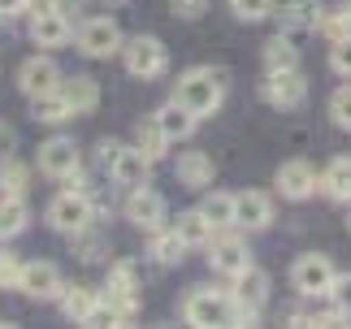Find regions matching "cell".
<instances>
[{
	"mask_svg": "<svg viewBox=\"0 0 351 329\" xmlns=\"http://www.w3.org/2000/svg\"><path fill=\"white\" fill-rule=\"evenodd\" d=\"M330 299H334V308L343 312H351V278H334V286H330Z\"/></svg>",
	"mask_w": 351,
	"mask_h": 329,
	"instance_id": "obj_39",
	"label": "cell"
},
{
	"mask_svg": "<svg viewBox=\"0 0 351 329\" xmlns=\"http://www.w3.org/2000/svg\"><path fill=\"white\" fill-rule=\"evenodd\" d=\"M134 139H139V147L147 156H165V147H169V139H165V130H160V121L156 117H147V121H139V130H134Z\"/></svg>",
	"mask_w": 351,
	"mask_h": 329,
	"instance_id": "obj_28",
	"label": "cell"
},
{
	"mask_svg": "<svg viewBox=\"0 0 351 329\" xmlns=\"http://www.w3.org/2000/svg\"><path fill=\"white\" fill-rule=\"evenodd\" d=\"M121 52H126V70H130L134 78H156V74H165V65H169L165 44H160V39H152V35H134Z\"/></svg>",
	"mask_w": 351,
	"mask_h": 329,
	"instance_id": "obj_5",
	"label": "cell"
},
{
	"mask_svg": "<svg viewBox=\"0 0 351 329\" xmlns=\"http://www.w3.org/2000/svg\"><path fill=\"white\" fill-rule=\"evenodd\" d=\"M22 295L31 299H57L65 286H61V273L57 265H48V260H31V265H22V282H18Z\"/></svg>",
	"mask_w": 351,
	"mask_h": 329,
	"instance_id": "obj_8",
	"label": "cell"
},
{
	"mask_svg": "<svg viewBox=\"0 0 351 329\" xmlns=\"http://www.w3.org/2000/svg\"><path fill=\"white\" fill-rule=\"evenodd\" d=\"M173 173H178L182 186H208L213 182V156L208 152H182Z\"/></svg>",
	"mask_w": 351,
	"mask_h": 329,
	"instance_id": "obj_21",
	"label": "cell"
},
{
	"mask_svg": "<svg viewBox=\"0 0 351 329\" xmlns=\"http://www.w3.org/2000/svg\"><path fill=\"white\" fill-rule=\"evenodd\" d=\"M31 0H0V18H13V13H22Z\"/></svg>",
	"mask_w": 351,
	"mask_h": 329,
	"instance_id": "obj_41",
	"label": "cell"
},
{
	"mask_svg": "<svg viewBox=\"0 0 351 329\" xmlns=\"http://www.w3.org/2000/svg\"><path fill=\"white\" fill-rule=\"evenodd\" d=\"M265 70H269V74L300 70V48H295L287 35H274V39L265 44Z\"/></svg>",
	"mask_w": 351,
	"mask_h": 329,
	"instance_id": "obj_23",
	"label": "cell"
},
{
	"mask_svg": "<svg viewBox=\"0 0 351 329\" xmlns=\"http://www.w3.org/2000/svg\"><path fill=\"white\" fill-rule=\"evenodd\" d=\"M156 121H160V130H165L169 143H173V139H186V134L195 130V113H191V108H182L178 100H169L165 108H160Z\"/></svg>",
	"mask_w": 351,
	"mask_h": 329,
	"instance_id": "obj_22",
	"label": "cell"
},
{
	"mask_svg": "<svg viewBox=\"0 0 351 329\" xmlns=\"http://www.w3.org/2000/svg\"><path fill=\"white\" fill-rule=\"evenodd\" d=\"M26 191V164L5 156L0 160V195H22Z\"/></svg>",
	"mask_w": 351,
	"mask_h": 329,
	"instance_id": "obj_30",
	"label": "cell"
},
{
	"mask_svg": "<svg viewBox=\"0 0 351 329\" xmlns=\"http://www.w3.org/2000/svg\"><path fill=\"white\" fill-rule=\"evenodd\" d=\"M199 212H204L217 230H221V226H234V195H221V191H213V195L199 204Z\"/></svg>",
	"mask_w": 351,
	"mask_h": 329,
	"instance_id": "obj_29",
	"label": "cell"
},
{
	"mask_svg": "<svg viewBox=\"0 0 351 329\" xmlns=\"http://www.w3.org/2000/svg\"><path fill=\"white\" fill-rule=\"evenodd\" d=\"M182 252H186V243L178 230H169V234H156L152 243V256L160 260V265H182Z\"/></svg>",
	"mask_w": 351,
	"mask_h": 329,
	"instance_id": "obj_31",
	"label": "cell"
},
{
	"mask_svg": "<svg viewBox=\"0 0 351 329\" xmlns=\"http://www.w3.org/2000/svg\"><path fill=\"white\" fill-rule=\"evenodd\" d=\"M48 221L57 226V230H65V234H78V230H87V226H91V199L83 195V186L61 191V195L48 204Z\"/></svg>",
	"mask_w": 351,
	"mask_h": 329,
	"instance_id": "obj_4",
	"label": "cell"
},
{
	"mask_svg": "<svg viewBox=\"0 0 351 329\" xmlns=\"http://www.w3.org/2000/svg\"><path fill=\"white\" fill-rule=\"evenodd\" d=\"M169 9L178 13V18H199V13L208 9V0H169Z\"/></svg>",
	"mask_w": 351,
	"mask_h": 329,
	"instance_id": "obj_40",
	"label": "cell"
},
{
	"mask_svg": "<svg viewBox=\"0 0 351 329\" xmlns=\"http://www.w3.org/2000/svg\"><path fill=\"white\" fill-rule=\"evenodd\" d=\"M347 230H351V212H347Z\"/></svg>",
	"mask_w": 351,
	"mask_h": 329,
	"instance_id": "obj_44",
	"label": "cell"
},
{
	"mask_svg": "<svg viewBox=\"0 0 351 329\" xmlns=\"http://www.w3.org/2000/svg\"><path fill=\"white\" fill-rule=\"evenodd\" d=\"M221 95H226V74L221 70H208V65H199V70H186L178 78V87H173V100L182 108H191L195 117H208L221 108Z\"/></svg>",
	"mask_w": 351,
	"mask_h": 329,
	"instance_id": "obj_1",
	"label": "cell"
},
{
	"mask_svg": "<svg viewBox=\"0 0 351 329\" xmlns=\"http://www.w3.org/2000/svg\"><path fill=\"white\" fill-rule=\"evenodd\" d=\"M113 182L117 186H147V178H152V156L143 152V147H117V156L109 164Z\"/></svg>",
	"mask_w": 351,
	"mask_h": 329,
	"instance_id": "obj_6",
	"label": "cell"
},
{
	"mask_svg": "<svg viewBox=\"0 0 351 329\" xmlns=\"http://www.w3.org/2000/svg\"><path fill=\"white\" fill-rule=\"evenodd\" d=\"M173 230L182 234L186 247H199V243H208V239H213V230H217V226H213L199 208H191V212H182V217H178V226H173Z\"/></svg>",
	"mask_w": 351,
	"mask_h": 329,
	"instance_id": "obj_26",
	"label": "cell"
},
{
	"mask_svg": "<svg viewBox=\"0 0 351 329\" xmlns=\"http://www.w3.org/2000/svg\"><path fill=\"white\" fill-rule=\"evenodd\" d=\"M31 117H35V121H48V126H61V121L74 117V108H70V100H65L61 87H57V91L31 95Z\"/></svg>",
	"mask_w": 351,
	"mask_h": 329,
	"instance_id": "obj_19",
	"label": "cell"
},
{
	"mask_svg": "<svg viewBox=\"0 0 351 329\" xmlns=\"http://www.w3.org/2000/svg\"><path fill=\"white\" fill-rule=\"evenodd\" d=\"M186 325H234V295L217 291H195L182 308Z\"/></svg>",
	"mask_w": 351,
	"mask_h": 329,
	"instance_id": "obj_3",
	"label": "cell"
},
{
	"mask_svg": "<svg viewBox=\"0 0 351 329\" xmlns=\"http://www.w3.org/2000/svg\"><path fill=\"white\" fill-rule=\"evenodd\" d=\"M347 13H351V0H347Z\"/></svg>",
	"mask_w": 351,
	"mask_h": 329,
	"instance_id": "obj_45",
	"label": "cell"
},
{
	"mask_svg": "<svg viewBox=\"0 0 351 329\" xmlns=\"http://www.w3.org/2000/svg\"><path fill=\"white\" fill-rule=\"evenodd\" d=\"M265 100L274 108H300L308 100V82L300 78V70H282V74H269L265 82Z\"/></svg>",
	"mask_w": 351,
	"mask_h": 329,
	"instance_id": "obj_10",
	"label": "cell"
},
{
	"mask_svg": "<svg viewBox=\"0 0 351 329\" xmlns=\"http://www.w3.org/2000/svg\"><path fill=\"white\" fill-rule=\"evenodd\" d=\"M61 308H65L70 321L91 325V317H96V308H100V295L91 291V286H70V291H61Z\"/></svg>",
	"mask_w": 351,
	"mask_h": 329,
	"instance_id": "obj_18",
	"label": "cell"
},
{
	"mask_svg": "<svg viewBox=\"0 0 351 329\" xmlns=\"http://www.w3.org/2000/svg\"><path fill=\"white\" fill-rule=\"evenodd\" d=\"M274 221V208H269V199L261 191H243L234 195V226H247V230H265Z\"/></svg>",
	"mask_w": 351,
	"mask_h": 329,
	"instance_id": "obj_16",
	"label": "cell"
},
{
	"mask_svg": "<svg viewBox=\"0 0 351 329\" xmlns=\"http://www.w3.org/2000/svg\"><path fill=\"white\" fill-rule=\"evenodd\" d=\"M31 35L39 48H61V44H70V18L61 9H39L31 22Z\"/></svg>",
	"mask_w": 351,
	"mask_h": 329,
	"instance_id": "obj_15",
	"label": "cell"
},
{
	"mask_svg": "<svg viewBox=\"0 0 351 329\" xmlns=\"http://www.w3.org/2000/svg\"><path fill=\"white\" fill-rule=\"evenodd\" d=\"M330 65H334V70H339L343 78H351V35H343V39H334Z\"/></svg>",
	"mask_w": 351,
	"mask_h": 329,
	"instance_id": "obj_37",
	"label": "cell"
},
{
	"mask_svg": "<svg viewBox=\"0 0 351 329\" xmlns=\"http://www.w3.org/2000/svg\"><path fill=\"white\" fill-rule=\"evenodd\" d=\"M234 13L243 22H261V18L274 13V0H234Z\"/></svg>",
	"mask_w": 351,
	"mask_h": 329,
	"instance_id": "obj_35",
	"label": "cell"
},
{
	"mask_svg": "<svg viewBox=\"0 0 351 329\" xmlns=\"http://www.w3.org/2000/svg\"><path fill=\"white\" fill-rule=\"evenodd\" d=\"M78 48L87 52V57H113L121 48V31L113 18H91L83 31H78Z\"/></svg>",
	"mask_w": 351,
	"mask_h": 329,
	"instance_id": "obj_9",
	"label": "cell"
},
{
	"mask_svg": "<svg viewBox=\"0 0 351 329\" xmlns=\"http://www.w3.org/2000/svg\"><path fill=\"white\" fill-rule=\"evenodd\" d=\"M330 117L339 121L343 130H351V87H339V91H334V100H330Z\"/></svg>",
	"mask_w": 351,
	"mask_h": 329,
	"instance_id": "obj_34",
	"label": "cell"
},
{
	"mask_svg": "<svg viewBox=\"0 0 351 329\" xmlns=\"http://www.w3.org/2000/svg\"><path fill=\"white\" fill-rule=\"evenodd\" d=\"M9 147H13V130L5 126V121H0V156H5V152H9Z\"/></svg>",
	"mask_w": 351,
	"mask_h": 329,
	"instance_id": "obj_43",
	"label": "cell"
},
{
	"mask_svg": "<svg viewBox=\"0 0 351 329\" xmlns=\"http://www.w3.org/2000/svg\"><path fill=\"white\" fill-rule=\"evenodd\" d=\"M317 31H326L330 39L351 35V13H347V9H326V13H321V26H317Z\"/></svg>",
	"mask_w": 351,
	"mask_h": 329,
	"instance_id": "obj_32",
	"label": "cell"
},
{
	"mask_svg": "<svg viewBox=\"0 0 351 329\" xmlns=\"http://www.w3.org/2000/svg\"><path fill=\"white\" fill-rule=\"evenodd\" d=\"M274 182H278V191H282L287 199H308V195L317 191L321 178H317V169H313L308 160H287V164L278 169Z\"/></svg>",
	"mask_w": 351,
	"mask_h": 329,
	"instance_id": "obj_12",
	"label": "cell"
},
{
	"mask_svg": "<svg viewBox=\"0 0 351 329\" xmlns=\"http://www.w3.org/2000/svg\"><path fill=\"white\" fill-rule=\"evenodd\" d=\"M26 221H31V208H26L22 195H0V239L22 234Z\"/></svg>",
	"mask_w": 351,
	"mask_h": 329,
	"instance_id": "obj_24",
	"label": "cell"
},
{
	"mask_svg": "<svg viewBox=\"0 0 351 329\" xmlns=\"http://www.w3.org/2000/svg\"><path fill=\"white\" fill-rule=\"evenodd\" d=\"M22 282V260L13 252H0V286H18Z\"/></svg>",
	"mask_w": 351,
	"mask_h": 329,
	"instance_id": "obj_38",
	"label": "cell"
},
{
	"mask_svg": "<svg viewBox=\"0 0 351 329\" xmlns=\"http://www.w3.org/2000/svg\"><path fill=\"white\" fill-rule=\"evenodd\" d=\"M109 286L113 291H139V273H134V265H113V273H109Z\"/></svg>",
	"mask_w": 351,
	"mask_h": 329,
	"instance_id": "obj_36",
	"label": "cell"
},
{
	"mask_svg": "<svg viewBox=\"0 0 351 329\" xmlns=\"http://www.w3.org/2000/svg\"><path fill=\"white\" fill-rule=\"evenodd\" d=\"M321 191H326L330 199H347L351 204V156L330 160V169L321 173Z\"/></svg>",
	"mask_w": 351,
	"mask_h": 329,
	"instance_id": "obj_25",
	"label": "cell"
},
{
	"mask_svg": "<svg viewBox=\"0 0 351 329\" xmlns=\"http://www.w3.org/2000/svg\"><path fill=\"white\" fill-rule=\"evenodd\" d=\"M39 169H44L48 178H74L78 173V147L74 139H48L44 147H39Z\"/></svg>",
	"mask_w": 351,
	"mask_h": 329,
	"instance_id": "obj_11",
	"label": "cell"
},
{
	"mask_svg": "<svg viewBox=\"0 0 351 329\" xmlns=\"http://www.w3.org/2000/svg\"><path fill=\"white\" fill-rule=\"evenodd\" d=\"M18 87L26 95H44V91H57L61 87V70H57V61H48V57H31L18 70Z\"/></svg>",
	"mask_w": 351,
	"mask_h": 329,
	"instance_id": "obj_14",
	"label": "cell"
},
{
	"mask_svg": "<svg viewBox=\"0 0 351 329\" xmlns=\"http://www.w3.org/2000/svg\"><path fill=\"white\" fill-rule=\"evenodd\" d=\"M334 265H330V256H317V252H308L295 260V269H291V282H295V291H300L304 299H321V295H330V286H334Z\"/></svg>",
	"mask_w": 351,
	"mask_h": 329,
	"instance_id": "obj_2",
	"label": "cell"
},
{
	"mask_svg": "<svg viewBox=\"0 0 351 329\" xmlns=\"http://www.w3.org/2000/svg\"><path fill=\"white\" fill-rule=\"evenodd\" d=\"M126 217L139 230H160V221H165V199H160L156 191H147V186H134L130 199H126Z\"/></svg>",
	"mask_w": 351,
	"mask_h": 329,
	"instance_id": "obj_13",
	"label": "cell"
},
{
	"mask_svg": "<svg viewBox=\"0 0 351 329\" xmlns=\"http://www.w3.org/2000/svg\"><path fill=\"white\" fill-rule=\"evenodd\" d=\"M321 13H326V9H321L317 0H291V5H282L278 22H282V31H317Z\"/></svg>",
	"mask_w": 351,
	"mask_h": 329,
	"instance_id": "obj_17",
	"label": "cell"
},
{
	"mask_svg": "<svg viewBox=\"0 0 351 329\" xmlns=\"http://www.w3.org/2000/svg\"><path fill=\"white\" fill-rule=\"evenodd\" d=\"M61 95L70 100L74 117H78V113H91V108L100 104V82L87 78V74H78V78H70V82H61Z\"/></svg>",
	"mask_w": 351,
	"mask_h": 329,
	"instance_id": "obj_20",
	"label": "cell"
},
{
	"mask_svg": "<svg viewBox=\"0 0 351 329\" xmlns=\"http://www.w3.org/2000/svg\"><path fill=\"white\" fill-rule=\"evenodd\" d=\"M239 299L247 308H261L265 299H269V278L261 269H247V273H239Z\"/></svg>",
	"mask_w": 351,
	"mask_h": 329,
	"instance_id": "obj_27",
	"label": "cell"
},
{
	"mask_svg": "<svg viewBox=\"0 0 351 329\" xmlns=\"http://www.w3.org/2000/svg\"><path fill=\"white\" fill-rule=\"evenodd\" d=\"M0 325H5V321H0Z\"/></svg>",
	"mask_w": 351,
	"mask_h": 329,
	"instance_id": "obj_46",
	"label": "cell"
},
{
	"mask_svg": "<svg viewBox=\"0 0 351 329\" xmlns=\"http://www.w3.org/2000/svg\"><path fill=\"white\" fill-rule=\"evenodd\" d=\"M117 147H121V143H113V139H109V143H100V164H104V169H109V164H113Z\"/></svg>",
	"mask_w": 351,
	"mask_h": 329,
	"instance_id": "obj_42",
	"label": "cell"
},
{
	"mask_svg": "<svg viewBox=\"0 0 351 329\" xmlns=\"http://www.w3.org/2000/svg\"><path fill=\"white\" fill-rule=\"evenodd\" d=\"M208 260H213V269L226 273V278H239V273H247L252 269V252H247V243L234 239V234H226V239H208Z\"/></svg>",
	"mask_w": 351,
	"mask_h": 329,
	"instance_id": "obj_7",
	"label": "cell"
},
{
	"mask_svg": "<svg viewBox=\"0 0 351 329\" xmlns=\"http://www.w3.org/2000/svg\"><path fill=\"white\" fill-rule=\"evenodd\" d=\"M104 247H109V243H104L100 234H83V230L74 234V256H78V260H100Z\"/></svg>",
	"mask_w": 351,
	"mask_h": 329,
	"instance_id": "obj_33",
	"label": "cell"
}]
</instances>
